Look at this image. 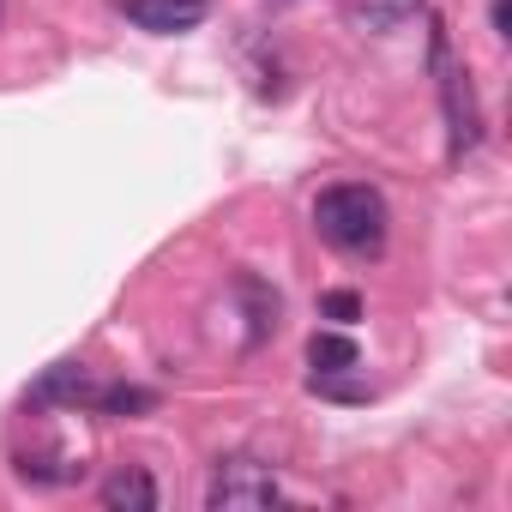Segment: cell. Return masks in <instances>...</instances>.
Segmentation results:
<instances>
[{"label":"cell","mask_w":512,"mask_h":512,"mask_svg":"<svg viewBox=\"0 0 512 512\" xmlns=\"http://www.w3.org/2000/svg\"><path fill=\"white\" fill-rule=\"evenodd\" d=\"M151 404H157V392L115 380V386H91V404H85V410H97V416H139V410H151Z\"/></svg>","instance_id":"obj_9"},{"label":"cell","mask_w":512,"mask_h":512,"mask_svg":"<svg viewBox=\"0 0 512 512\" xmlns=\"http://www.w3.org/2000/svg\"><path fill=\"white\" fill-rule=\"evenodd\" d=\"M25 404L31 410H79V404H91V374H85V362H55L31 392H25Z\"/></svg>","instance_id":"obj_5"},{"label":"cell","mask_w":512,"mask_h":512,"mask_svg":"<svg viewBox=\"0 0 512 512\" xmlns=\"http://www.w3.org/2000/svg\"><path fill=\"white\" fill-rule=\"evenodd\" d=\"M19 476H25L31 488H61V482L79 476V464H67L55 446H43V452H19Z\"/></svg>","instance_id":"obj_10"},{"label":"cell","mask_w":512,"mask_h":512,"mask_svg":"<svg viewBox=\"0 0 512 512\" xmlns=\"http://www.w3.org/2000/svg\"><path fill=\"white\" fill-rule=\"evenodd\" d=\"M320 398H338V404H368L374 398V386H362V380H344V374H314L308 380Z\"/></svg>","instance_id":"obj_12"},{"label":"cell","mask_w":512,"mask_h":512,"mask_svg":"<svg viewBox=\"0 0 512 512\" xmlns=\"http://www.w3.org/2000/svg\"><path fill=\"white\" fill-rule=\"evenodd\" d=\"M235 296L247 302V320H253V332H247V338H253V344H260L266 332H278L284 302H278V290H272V284H260L253 272H241V278H235Z\"/></svg>","instance_id":"obj_7"},{"label":"cell","mask_w":512,"mask_h":512,"mask_svg":"<svg viewBox=\"0 0 512 512\" xmlns=\"http://www.w3.org/2000/svg\"><path fill=\"white\" fill-rule=\"evenodd\" d=\"M211 0H121V13L139 25V31H157V37H175V31H193L205 19Z\"/></svg>","instance_id":"obj_4"},{"label":"cell","mask_w":512,"mask_h":512,"mask_svg":"<svg viewBox=\"0 0 512 512\" xmlns=\"http://www.w3.org/2000/svg\"><path fill=\"white\" fill-rule=\"evenodd\" d=\"M428 61H434V73H440V103H446V127H452V157H464V151H476V139H482V115H476V97H470V73L452 67V49H446L440 19H434Z\"/></svg>","instance_id":"obj_3"},{"label":"cell","mask_w":512,"mask_h":512,"mask_svg":"<svg viewBox=\"0 0 512 512\" xmlns=\"http://www.w3.org/2000/svg\"><path fill=\"white\" fill-rule=\"evenodd\" d=\"M278 470L260 458H217L211 482H205V506L211 512H247V506H278Z\"/></svg>","instance_id":"obj_2"},{"label":"cell","mask_w":512,"mask_h":512,"mask_svg":"<svg viewBox=\"0 0 512 512\" xmlns=\"http://www.w3.org/2000/svg\"><path fill=\"white\" fill-rule=\"evenodd\" d=\"M97 500H103L109 512H151V506H157V482H151V470L121 464V470H109V476H103Z\"/></svg>","instance_id":"obj_6"},{"label":"cell","mask_w":512,"mask_h":512,"mask_svg":"<svg viewBox=\"0 0 512 512\" xmlns=\"http://www.w3.org/2000/svg\"><path fill=\"white\" fill-rule=\"evenodd\" d=\"M314 229L350 260H374L386 247V199L362 181H338L314 199Z\"/></svg>","instance_id":"obj_1"},{"label":"cell","mask_w":512,"mask_h":512,"mask_svg":"<svg viewBox=\"0 0 512 512\" xmlns=\"http://www.w3.org/2000/svg\"><path fill=\"white\" fill-rule=\"evenodd\" d=\"M320 314L338 320V326H350V320H362V296L356 290H332V296H320Z\"/></svg>","instance_id":"obj_13"},{"label":"cell","mask_w":512,"mask_h":512,"mask_svg":"<svg viewBox=\"0 0 512 512\" xmlns=\"http://www.w3.org/2000/svg\"><path fill=\"white\" fill-rule=\"evenodd\" d=\"M308 368L314 374H350V368H362V350L344 332H314L308 338Z\"/></svg>","instance_id":"obj_8"},{"label":"cell","mask_w":512,"mask_h":512,"mask_svg":"<svg viewBox=\"0 0 512 512\" xmlns=\"http://www.w3.org/2000/svg\"><path fill=\"white\" fill-rule=\"evenodd\" d=\"M416 13H422V0H362V7H356V25L374 31V37H386V31H398L404 19H416Z\"/></svg>","instance_id":"obj_11"}]
</instances>
